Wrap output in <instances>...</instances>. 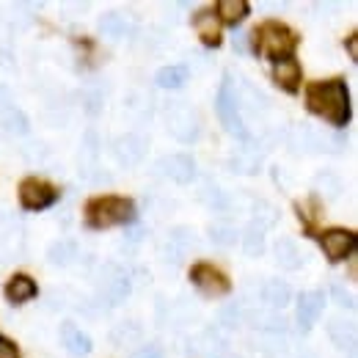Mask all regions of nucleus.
<instances>
[{"label": "nucleus", "instance_id": "obj_1", "mask_svg": "<svg viewBox=\"0 0 358 358\" xmlns=\"http://www.w3.org/2000/svg\"><path fill=\"white\" fill-rule=\"evenodd\" d=\"M306 108L314 116H322L334 127H345L350 122V91L345 80H317L306 89Z\"/></svg>", "mask_w": 358, "mask_h": 358}, {"label": "nucleus", "instance_id": "obj_2", "mask_svg": "<svg viewBox=\"0 0 358 358\" xmlns=\"http://www.w3.org/2000/svg\"><path fill=\"white\" fill-rule=\"evenodd\" d=\"M295 47H298V34L292 28H287L284 22L270 20V22H262L251 31V50L259 58H270L273 64L292 58Z\"/></svg>", "mask_w": 358, "mask_h": 358}, {"label": "nucleus", "instance_id": "obj_3", "mask_svg": "<svg viewBox=\"0 0 358 358\" xmlns=\"http://www.w3.org/2000/svg\"><path fill=\"white\" fill-rule=\"evenodd\" d=\"M135 221V204L122 196H96L86 204V224L91 229H110Z\"/></svg>", "mask_w": 358, "mask_h": 358}, {"label": "nucleus", "instance_id": "obj_4", "mask_svg": "<svg viewBox=\"0 0 358 358\" xmlns=\"http://www.w3.org/2000/svg\"><path fill=\"white\" fill-rule=\"evenodd\" d=\"M58 201V187L50 185L45 179L28 177L20 182V204L31 213H39V210H47Z\"/></svg>", "mask_w": 358, "mask_h": 358}, {"label": "nucleus", "instance_id": "obj_5", "mask_svg": "<svg viewBox=\"0 0 358 358\" xmlns=\"http://www.w3.org/2000/svg\"><path fill=\"white\" fill-rule=\"evenodd\" d=\"M215 110H218V119L226 130L237 138H248L245 127H243V119H240V110H237V96L231 91V78L226 75L224 86L218 91V99H215Z\"/></svg>", "mask_w": 358, "mask_h": 358}, {"label": "nucleus", "instance_id": "obj_6", "mask_svg": "<svg viewBox=\"0 0 358 358\" xmlns=\"http://www.w3.org/2000/svg\"><path fill=\"white\" fill-rule=\"evenodd\" d=\"M356 231H350V229H328V231L320 234V245H322V251L331 262L348 259L356 251Z\"/></svg>", "mask_w": 358, "mask_h": 358}, {"label": "nucleus", "instance_id": "obj_7", "mask_svg": "<svg viewBox=\"0 0 358 358\" xmlns=\"http://www.w3.org/2000/svg\"><path fill=\"white\" fill-rule=\"evenodd\" d=\"M190 281L207 298H221V295H226L231 289V284H229V278H226L224 273L218 268H213V265H207V262H199V265L190 268Z\"/></svg>", "mask_w": 358, "mask_h": 358}, {"label": "nucleus", "instance_id": "obj_8", "mask_svg": "<svg viewBox=\"0 0 358 358\" xmlns=\"http://www.w3.org/2000/svg\"><path fill=\"white\" fill-rule=\"evenodd\" d=\"M3 292H6V298H8V303H28V301H34L36 295H39V287H36V281L31 278V275H25V273H17V275H11L8 281H6V287H3Z\"/></svg>", "mask_w": 358, "mask_h": 358}, {"label": "nucleus", "instance_id": "obj_9", "mask_svg": "<svg viewBox=\"0 0 358 358\" xmlns=\"http://www.w3.org/2000/svg\"><path fill=\"white\" fill-rule=\"evenodd\" d=\"M193 28L199 34V39L207 47H218L221 45V20L213 14V11H199L193 14Z\"/></svg>", "mask_w": 358, "mask_h": 358}, {"label": "nucleus", "instance_id": "obj_10", "mask_svg": "<svg viewBox=\"0 0 358 358\" xmlns=\"http://www.w3.org/2000/svg\"><path fill=\"white\" fill-rule=\"evenodd\" d=\"M322 306H325V295L322 292H301L298 298V322L303 331H309L317 317L322 314Z\"/></svg>", "mask_w": 358, "mask_h": 358}, {"label": "nucleus", "instance_id": "obj_11", "mask_svg": "<svg viewBox=\"0 0 358 358\" xmlns=\"http://www.w3.org/2000/svg\"><path fill=\"white\" fill-rule=\"evenodd\" d=\"M273 80H275L278 89L295 94V91L301 89V66H298V61H295V58L275 61V66H273Z\"/></svg>", "mask_w": 358, "mask_h": 358}, {"label": "nucleus", "instance_id": "obj_12", "mask_svg": "<svg viewBox=\"0 0 358 358\" xmlns=\"http://www.w3.org/2000/svg\"><path fill=\"white\" fill-rule=\"evenodd\" d=\"M160 169H163L166 177H171L179 185H187L190 179L196 177V166H193V160L187 155H169V157H163Z\"/></svg>", "mask_w": 358, "mask_h": 358}, {"label": "nucleus", "instance_id": "obj_13", "mask_svg": "<svg viewBox=\"0 0 358 358\" xmlns=\"http://www.w3.org/2000/svg\"><path fill=\"white\" fill-rule=\"evenodd\" d=\"M61 342H64V348H66L69 356L80 358L91 353V339L75 325V322H64V325H61Z\"/></svg>", "mask_w": 358, "mask_h": 358}, {"label": "nucleus", "instance_id": "obj_14", "mask_svg": "<svg viewBox=\"0 0 358 358\" xmlns=\"http://www.w3.org/2000/svg\"><path fill=\"white\" fill-rule=\"evenodd\" d=\"M248 3L245 0H221L218 6H215V17L221 20V22H229V25H240L245 17H248Z\"/></svg>", "mask_w": 358, "mask_h": 358}, {"label": "nucleus", "instance_id": "obj_15", "mask_svg": "<svg viewBox=\"0 0 358 358\" xmlns=\"http://www.w3.org/2000/svg\"><path fill=\"white\" fill-rule=\"evenodd\" d=\"M289 298H292L289 284H284V281H278V278H273V281H268V284L262 287V301H265L268 306L281 309V306L289 303Z\"/></svg>", "mask_w": 358, "mask_h": 358}, {"label": "nucleus", "instance_id": "obj_16", "mask_svg": "<svg viewBox=\"0 0 358 358\" xmlns=\"http://www.w3.org/2000/svg\"><path fill=\"white\" fill-rule=\"evenodd\" d=\"M185 80H187V69L185 66H163L160 72H157V86L160 89H182L185 86Z\"/></svg>", "mask_w": 358, "mask_h": 358}, {"label": "nucleus", "instance_id": "obj_17", "mask_svg": "<svg viewBox=\"0 0 358 358\" xmlns=\"http://www.w3.org/2000/svg\"><path fill=\"white\" fill-rule=\"evenodd\" d=\"M275 257H278V262H281L284 268H289V270L301 265V251L295 248L292 240H281V243L275 245Z\"/></svg>", "mask_w": 358, "mask_h": 358}, {"label": "nucleus", "instance_id": "obj_18", "mask_svg": "<svg viewBox=\"0 0 358 358\" xmlns=\"http://www.w3.org/2000/svg\"><path fill=\"white\" fill-rule=\"evenodd\" d=\"M0 122H3V127L11 130V133H28V119H25L17 108H6L3 116H0Z\"/></svg>", "mask_w": 358, "mask_h": 358}, {"label": "nucleus", "instance_id": "obj_19", "mask_svg": "<svg viewBox=\"0 0 358 358\" xmlns=\"http://www.w3.org/2000/svg\"><path fill=\"white\" fill-rule=\"evenodd\" d=\"M0 358H20L17 345H14V342H8V339H0Z\"/></svg>", "mask_w": 358, "mask_h": 358}, {"label": "nucleus", "instance_id": "obj_20", "mask_svg": "<svg viewBox=\"0 0 358 358\" xmlns=\"http://www.w3.org/2000/svg\"><path fill=\"white\" fill-rule=\"evenodd\" d=\"M133 358H163V356H160L157 348H143V350H138Z\"/></svg>", "mask_w": 358, "mask_h": 358}, {"label": "nucleus", "instance_id": "obj_21", "mask_svg": "<svg viewBox=\"0 0 358 358\" xmlns=\"http://www.w3.org/2000/svg\"><path fill=\"white\" fill-rule=\"evenodd\" d=\"M348 50H350V58H353V61H358V50H356V34H353V36H350V39H348Z\"/></svg>", "mask_w": 358, "mask_h": 358}]
</instances>
